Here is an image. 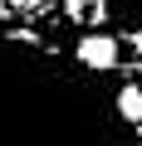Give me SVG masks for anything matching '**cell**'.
Masks as SVG:
<instances>
[{
  "label": "cell",
  "instance_id": "277c9868",
  "mask_svg": "<svg viewBox=\"0 0 142 146\" xmlns=\"http://www.w3.org/2000/svg\"><path fill=\"white\" fill-rule=\"evenodd\" d=\"M0 20H5V0H0Z\"/></svg>",
  "mask_w": 142,
  "mask_h": 146
},
{
  "label": "cell",
  "instance_id": "3957f363",
  "mask_svg": "<svg viewBox=\"0 0 142 146\" xmlns=\"http://www.w3.org/2000/svg\"><path fill=\"white\" fill-rule=\"evenodd\" d=\"M118 112L127 122H142V88H122L118 93Z\"/></svg>",
  "mask_w": 142,
  "mask_h": 146
},
{
  "label": "cell",
  "instance_id": "6da1fadb",
  "mask_svg": "<svg viewBox=\"0 0 142 146\" xmlns=\"http://www.w3.org/2000/svg\"><path fill=\"white\" fill-rule=\"evenodd\" d=\"M79 58H83L88 68H113V63H118V44L103 39V34H93V39L79 44Z\"/></svg>",
  "mask_w": 142,
  "mask_h": 146
},
{
  "label": "cell",
  "instance_id": "7a4b0ae2",
  "mask_svg": "<svg viewBox=\"0 0 142 146\" xmlns=\"http://www.w3.org/2000/svg\"><path fill=\"white\" fill-rule=\"evenodd\" d=\"M64 15L74 25H98L108 10H103V0H64Z\"/></svg>",
  "mask_w": 142,
  "mask_h": 146
}]
</instances>
